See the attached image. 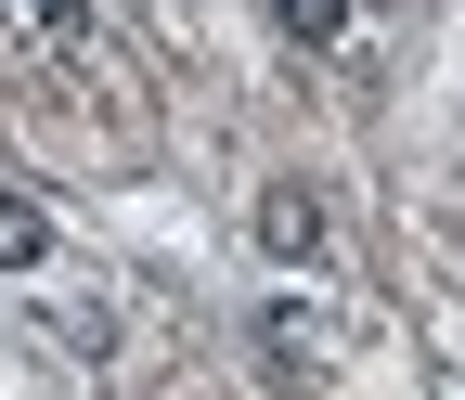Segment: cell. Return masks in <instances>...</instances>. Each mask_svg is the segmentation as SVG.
Returning <instances> with one entry per match:
<instances>
[{"mask_svg":"<svg viewBox=\"0 0 465 400\" xmlns=\"http://www.w3.org/2000/svg\"><path fill=\"white\" fill-rule=\"evenodd\" d=\"M26 14H39V39H65V52L91 39V0H26Z\"/></svg>","mask_w":465,"mask_h":400,"instance_id":"4","label":"cell"},{"mask_svg":"<svg viewBox=\"0 0 465 400\" xmlns=\"http://www.w3.org/2000/svg\"><path fill=\"white\" fill-rule=\"evenodd\" d=\"M272 26L298 39V52H336L349 39V0H272Z\"/></svg>","mask_w":465,"mask_h":400,"instance_id":"3","label":"cell"},{"mask_svg":"<svg viewBox=\"0 0 465 400\" xmlns=\"http://www.w3.org/2000/svg\"><path fill=\"white\" fill-rule=\"evenodd\" d=\"M39 259H52V207L0 194V271H39Z\"/></svg>","mask_w":465,"mask_h":400,"instance_id":"2","label":"cell"},{"mask_svg":"<svg viewBox=\"0 0 465 400\" xmlns=\"http://www.w3.org/2000/svg\"><path fill=\"white\" fill-rule=\"evenodd\" d=\"M259 259H284V271L323 259V194H311V181H272V194H259Z\"/></svg>","mask_w":465,"mask_h":400,"instance_id":"1","label":"cell"}]
</instances>
